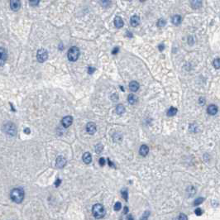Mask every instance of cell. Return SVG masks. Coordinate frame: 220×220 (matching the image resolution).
I'll list each match as a JSON object with an SVG mask.
<instances>
[{"instance_id":"cell-1","label":"cell","mask_w":220,"mask_h":220,"mask_svg":"<svg viewBox=\"0 0 220 220\" xmlns=\"http://www.w3.org/2000/svg\"><path fill=\"white\" fill-rule=\"evenodd\" d=\"M24 190L22 188H15L11 191L10 197L11 199L17 204H20L24 199Z\"/></svg>"},{"instance_id":"cell-2","label":"cell","mask_w":220,"mask_h":220,"mask_svg":"<svg viewBox=\"0 0 220 220\" xmlns=\"http://www.w3.org/2000/svg\"><path fill=\"white\" fill-rule=\"evenodd\" d=\"M92 212H93V214H94V216L95 218H103L104 216V214H105V209H104V207L102 204H97L94 205Z\"/></svg>"},{"instance_id":"cell-3","label":"cell","mask_w":220,"mask_h":220,"mask_svg":"<svg viewBox=\"0 0 220 220\" xmlns=\"http://www.w3.org/2000/svg\"><path fill=\"white\" fill-rule=\"evenodd\" d=\"M67 56L70 61H75L78 60V58L80 56V50L78 47H76V46L71 47L68 51Z\"/></svg>"},{"instance_id":"cell-4","label":"cell","mask_w":220,"mask_h":220,"mask_svg":"<svg viewBox=\"0 0 220 220\" xmlns=\"http://www.w3.org/2000/svg\"><path fill=\"white\" fill-rule=\"evenodd\" d=\"M3 131L5 133L10 136H15L17 134V128L13 123H8L3 126Z\"/></svg>"},{"instance_id":"cell-5","label":"cell","mask_w":220,"mask_h":220,"mask_svg":"<svg viewBox=\"0 0 220 220\" xmlns=\"http://www.w3.org/2000/svg\"><path fill=\"white\" fill-rule=\"evenodd\" d=\"M37 58L39 62L42 63V62L46 61L47 60V58H48V52H47V51L45 49H40L37 51Z\"/></svg>"},{"instance_id":"cell-6","label":"cell","mask_w":220,"mask_h":220,"mask_svg":"<svg viewBox=\"0 0 220 220\" xmlns=\"http://www.w3.org/2000/svg\"><path fill=\"white\" fill-rule=\"evenodd\" d=\"M8 59L7 51L3 47H0V65H3Z\"/></svg>"},{"instance_id":"cell-7","label":"cell","mask_w":220,"mask_h":220,"mask_svg":"<svg viewBox=\"0 0 220 220\" xmlns=\"http://www.w3.org/2000/svg\"><path fill=\"white\" fill-rule=\"evenodd\" d=\"M21 7L20 0H10V8L13 11H18Z\"/></svg>"},{"instance_id":"cell-8","label":"cell","mask_w":220,"mask_h":220,"mask_svg":"<svg viewBox=\"0 0 220 220\" xmlns=\"http://www.w3.org/2000/svg\"><path fill=\"white\" fill-rule=\"evenodd\" d=\"M72 122H73V118L71 116H66V117H65L61 123H62V125L65 127V128H69L71 124H72Z\"/></svg>"},{"instance_id":"cell-9","label":"cell","mask_w":220,"mask_h":220,"mask_svg":"<svg viewBox=\"0 0 220 220\" xmlns=\"http://www.w3.org/2000/svg\"><path fill=\"white\" fill-rule=\"evenodd\" d=\"M86 131L87 133H89L90 134L93 135L96 132V126L94 123H89L86 125Z\"/></svg>"},{"instance_id":"cell-10","label":"cell","mask_w":220,"mask_h":220,"mask_svg":"<svg viewBox=\"0 0 220 220\" xmlns=\"http://www.w3.org/2000/svg\"><path fill=\"white\" fill-rule=\"evenodd\" d=\"M66 164V160H65L63 157H59L56 159V165L58 168H63L64 166Z\"/></svg>"},{"instance_id":"cell-11","label":"cell","mask_w":220,"mask_h":220,"mask_svg":"<svg viewBox=\"0 0 220 220\" xmlns=\"http://www.w3.org/2000/svg\"><path fill=\"white\" fill-rule=\"evenodd\" d=\"M207 112H208V114H210V115H215L217 114V112H218L217 106L216 105H213V104L209 105V107H208Z\"/></svg>"},{"instance_id":"cell-12","label":"cell","mask_w":220,"mask_h":220,"mask_svg":"<svg viewBox=\"0 0 220 220\" xmlns=\"http://www.w3.org/2000/svg\"><path fill=\"white\" fill-rule=\"evenodd\" d=\"M130 22H131V25L133 27H136V26H138L140 23V17L136 15H134L131 17Z\"/></svg>"},{"instance_id":"cell-13","label":"cell","mask_w":220,"mask_h":220,"mask_svg":"<svg viewBox=\"0 0 220 220\" xmlns=\"http://www.w3.org/2000/svg\"><path fill=\"white\" fill-rule=\"evenodd\" d=\"M114 25L117 28H121L123 26V21L122 19V17H120L119 16L115 17L114 18Z\"/></svg>"},{"instance_id":"cell-14","label":"cell","mask_w":220,"mask_h":220,"mask_svg":"<svg viewBox=\"0 0 220 220\" xmlns=\"http://www.w3.org/2000/svg\"><path fill=\"white\" fill-rule=\"evenodd\" d=\"M148 151H149V148H148V146L146 145H142L140 147L139 153H140V155H141L142 157H146L148 154Z\"/></svg>"},{"instance_id":"cell-15","label":"cell","mask_w":220,"mask_h":220,"mask_svg":"<svg viewBox=\"0 0 220 220\" xmlns=\"http://www.w3.org/2000/svg\"><path fill=\"white\" fill-rule=\"evenodd\" d=\"M129 88H130L131 91L136 92V91H138V90L139 89V84L136 81H132L129 84Z\"/></svg>"},{"instance_id":"cell-16","label":"cell","mask_w":220,"mask_h":220,"mask_svg":"<svg viewBox=\"0 0 220 220\" xmlns=\"http://www.w3.org/2000/svg\"><path fill=\"white\" fill-rule=\"evenodd\" d=\"M83 160L85 164H90L92 160V157L90 155V153L89 152H85L84 155H83Z\"/></svg>"},{"instance_id":"cell-17","label":"cell","mask_w":220,"mask_h":220,"mask_svg":"<svg viewBox=\"0 0 220 220\" xmlns=\"http://www.w3.org/2000/svg\"><path fill=\"white\" fill-rule=\"evenodd\" d=\"M202 5V0H191V6L193 8H199Z\"/></svg>"},{"instance_id":"cell-18","label":"cell","mask_w":220,"mask_h":220,"mask_svg":"<svg viewBox=\"0 0 220 220\" xmlns=\"http://www.w3.org/2000/svg\"><path fill=\"white\" fill-rule=\"evenodd\" d=\"M181 22V17L179 15H175L172 17V23L175 25H179Z\"/></svg>"},{"instance_id":"cell-19","label":"cell","mask_w":220,"mask_h":220,"mask_svg":"<svg viewBox=\"0 0 220 220\" xmlns=\"http://www.w3.org/2000/svg\"><path fill=\"white\" fill-rule=\"evenodd\" d=\"M125 112V108H124V106L122 105V104H118L117 107H116V113L118 114H123V113Z\"/></svg>"},{"instance_id":"cell-20","label":"cell","mask_w":220,"mask_h":220,"mask_svg":"<svg viewBox=\"0 0 220 220\" xmlns=\"http://www.w3.org/2000/svg\"><path fill=\"white\" fill-rule=\"evenodd\" d=\"M128 100L129 104H134L136 102V100H138V98H136L134 94H129L128 95Z\"/></svg>"},{"instance_id":"cell-21","label":"cell","mask_w":220,"mask_h":220,"mask_svg":"<svg viewBox=\"0 0 220 220\" xmlns=\"http://www.w3.org/2000/svg\"><path fill=\"white\" fill-rule=\"evenodd\" d=\"M177 114V109L174 108V107H170L169 110L167 111V115L168 116H175Z\"/></svg>"},{"instance_id":"cell-22","label":"cell","mask_w":220,"mask_h":220,"mask_svg":"<svg viewBox=\"0 0 220 220\" xmlns=\"http://www.w3.org/2000/svg\"><path fill=\"white\" fill-rule=\"evenodd\" d=\"M213 66H214L216 69H219L220 68V60L218 58L215 59L214 61H213Z\"/></svg>"},{"instance_id":"cell-23","label":"cell","mask_w":220,"mask_h":220,"mask_svg":"<svg viewBox=\"0 0 220 220\" xmlns=\"http://www.w3.org/2000/svg\"><path fill=\"white\" fill-rule=\"evenodd\" d=\"M165 21L164 19H159L158 20V22H157V26L159 27H165Z\"/></svg>"},{"instance_id":"cell-24","label":"cell","mask_w":220,"mask_h":220,"mask_svg":"<svg viewBox=\"0 0 220 220\" xmlns=\"http://www.w3.org/2000/svg\"><path fill=\"white\" fill-rule=\"evenodd\" d=\"M101 3H102V5L104 6V7L107 8V7H109V4H110V0H102V1H101Z\"/></svg>"},{"instance_id":"cell-25","label":"cell","mask_w":220,"mask_h":220,"mask_svg":"<svg viewBox=\"0 0 220 220\" xmlns=\"http://www.w3.org/2000/svg\"><path fill=\"white\" fill-rule=\"evenodd\" d=\"M203 201H204V198H198L197 199H195L194 204V205H199V204H200Z\"/></svg>"},{"instance_id":"cell-26","label":"cell","mask_w":220,"mask_h":220,"mask_svg":"<svg viewBox=\"0 0 220 220\" xmlns=\"http://www.w3.org/2000/svg\"><path fill=\"white\" fill-rule=\"evenodd\" d=\"M122 195H123V199H125L126 201L128 200V191H127V189H123V191H122Z\"/></svg>"},{"instance_id":"cell-27","label":"cell","mask_w":220,"mask_h":220,"mask_svg":"<svg viewBox=\"0 0 220 220\" xmlns=\"http://www.w3.org/2000/svg\"><path fill=\"white\" fill-rule=\"evenodd\" d=\"M121 208H122V204L119 203V202H118V203H116V204H114V210H116V211L120 210Z\"/></svg>"},{"instance_id":"cell-28","label":"cell","mask_w":220,"mask_h":220,"mask_svg":"<svg viewBox=\"0 0 220 220\" xmlns=\"http://www.w3.org/2000/svg\"><path fill=\"white\" fill-rule=\"evenodd\" d=\"M39 2H40V0H29V3H30V4L32 6H37V5H38Z\"/></svg>"},{"instance_id":"cell-29","label":"cell","mask_w":220,"mask_h":220,"mask_svg":"<svg viewBox=\"0 0 220 220\" xmlns=\"http://www.w3.org/2000/svg\"><path fill=\"white\" fill-rule=\"evenodd\" d=\"M102 150H103V146L102 145L99 144V145H97L96 146H95V151H96V152L99 153L100 151H102Z\"/></svg>"},{"instance_id":"cell-30","label":"cell","mask_w":220,"mask_h":220,"mask_svg":"<svg viewBox=\"0 0 220 220\" xmlns=\"http://www.w3.org/2000/svg\"><path fill=\"white\" fill-rule=\"evenodd\" d=\"M194 212H195V214L198 216H200L202 214V210H201V209H199V208H197V209L194 210Z\"/></svg>"},{"instance_id":"cell-31","label":"cell","mask_w":220,"mask_h":220,"mask_svg":"<svg viewBox=\"0 0 220 220\" xmlns=\"http://www.w3.org/2000/svg\"><path fill=\"white\" fill-rule=\"evenodd\" d=\"M94 71H95V68H94V67H89L88 68V73L89 74L92 75L94 72Z\"/></svg>"},{"instance_id":"cell-32","label":"cell","mask_w":220,"mask_h":220,"mask_svg":"<svg viewBox=\"0 0 220 220\" xmlns=\"http://www.w3.org/2000/svg\"><path fill=\"white\" fill-rule=\"evenodd\" d=\"M99 165H103V166L105 165V160H104V157H101V158L99 159Z\"/></svg>"},{"instance_id":"cell-33","label":"cell","mask_w":220,"mask_h":220,"mask_svg":"<svg viewBox=\"0 0 220 220\" xmlns=\"http://www.w3.org/2000/svg\"><path fill=\"white\" fill-rule=\"evenodd\" d=\"M118 51H119V48H118V47H116V48H114V50H113V51H112L113 55H115V54H117V53L118 52Z\"/></svg>"},{"instance_id":"cell-34","label":"cell","mask_w":220,"mask_h":220,"mask_svg":"<svg viewBox=\"0 0 220 220\" xmlns=\"http://www.w3.org/2000/svg\"><path fill=\"white\" fill-rule=\"evenodd\" d=\"M61 182V180L60 179H58V180H57L56 181V183H55V185H56V187H58L59 185H60Z\"/></svg>"},{"instance_id":"cell-35","label":"cell","mask_w":220,"mask_h":220,"mask_svg":"<svg viewBox=\"0 0 220 220\" xmlns=\"http://www.w3.org/2000/svg\"><path fill=\"white\" fill-rule=\"evenodd\" d=\"M179 219H187V217L186 216H184V214H180V217L178 218Z\"/></svg>"},{"instance_id":"cell-36","label":"cell","mask_w":220,"mask_h":220,"mask_svg":"<svg viewBox=\"0 0 220 220\" xmlns=\"http://www.w3.org/2000/svg\"><path fill=\"white\" fill-rule=\"evenodd\" d=\"M24 133H27V134H29V133H31V131H30V129H29L28 128H27L24 130Z\"/></svg>"},{"instance_id":"cell-37","label":"cell","mask_w":220,"mask_h":220,"mask_svg":"<svg viewBox=\"0 0 220 220\" xmlns=\"http://www.w3.org/2000/svg\"><path fill=\"white\" fill-rule=\"evenodd\" d=\"M108 162H109V165L110 166H112V167H114V165L112 163V162H111V160H110L109 159H108Z\"/></svg>"},{"instance_id":"cell-38","label":"cell","mask_w":220,"mask_h":220,"mask_svg":"<svg viewBox=\"0 0 220 220\" xmlns=\"http://www.w3.org/2000/svg\"><path fill=\"white\" fill-rule=\"evenodd\" d=\"M163 49H164V45L162 44V45H160L159 46V50L160 51H163Z\"/></svg>"},{"instance_id":"cell-39","label":"cell","mask_w":220,"mask_h":220,"mask_svg":"<svg viewBox=\"0 0 220 220\" xmlns=\"http://www.w3.org/2000/svg\"><path fill=\"white\" fill-rule=\"evenodd\" d=\"M128 207L124 208V213H125V214L128 213Z\"/></svg>"},{"instance_id":"cell-40","label":"cell","mask_w":220,"mask_h":220,"mask_svg":"<svg viewBox=\"0 0 220 220\" xmlns=\"http://www.w3.org/2000/svg\"><path fill=\"white\" fill-rule=\"evenodd\" d=\"M140 1H141V2H145L146 0H140Z\"/></svg>"},{"instance_id":"cell-41","label":"cell","mask_w":220,"mask_h":220,"mask_svg":"<svg viewBox=\"0 0 220 220\" xmlns=\"http://www.w3.org/2000/svg\"><path fill=\"white\" fill-rule=\"evenodd\" d=\"M128 1H132V0H128Z\"/></svg>"}]
</instances>
